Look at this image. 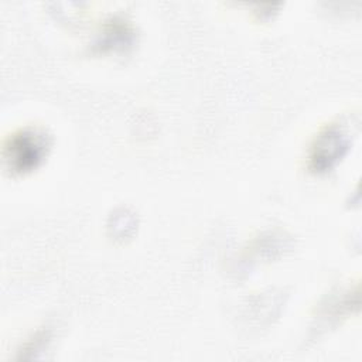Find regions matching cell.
<instances>
[{
    "instance_id": "cell-1",
    "label": "cell",
    "mask_w": 362,
    "mask_h": 362,
    "mask_svg": "<svg viewBox=\"0 0 362 362\" xmlns=\"http://www.w3.org/2000/svg\"><path fill=\"white\" fill-rule=\"evenodd\" d=\"M45 146L47 143L41 134H37L35 132H20L10 140L7 160H10L11 167L17 171L30 170L41 161L45 153Z\"/></svg>"
},
{
    "instance_id": "cell-2",
    "label": "cell",
    "mask_w": 362,
    "mask_h": 362,
    "mask_svg": "<svg viewBox=\"0 0 362 362\" xmlns=\"http://www.w3.org/2000/svg\"><path fill=\"white\" fill-rule=\"evenodd\" d=\"M349 144L348 136L338 127V126H329L325 130H322L314 146L311 153V164L317 171L329 168L338 158L344 156Z\"/></svg>"
}]
</instances>
